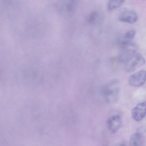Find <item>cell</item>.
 I'll return each mask as SVG.
<instances>
[{
	"instance_id": "obj_10",
	"label": "cell",
	"mask_w": 146,
	"mask_h": 146,
	"mask_svg": "<svg viewBox=\"0 0 146 146\" xmlns=\"http://www.w3.org/2000/svg\"><path fill=\"white\" fill-rule=\"evenodd\" d=\"M135 31L134 30H131L127 31L125 35V37L128 40L132 39L135 34Z\"/></svg>"
},
{
	"instance_id": "obj_7",
	"label": "cell",
	"mask_w": 146,
	"mask_h": 146,
	"mask_svg": "<svg viewBox=\"0 0 146 146\" xmlns=\"http://www.w3.org/2000/svg\"><path fill=\"white\" fill-rule=\"evenodd\" d=\"M144 139L141 133L138 132L133 134L130 139V144L131 146H142L144 144Z\"/></svg>"
},
{
	"instance_id": "obj_2",
	"label": "cell",
	"mask_w": 146,
	"mask_h": 146,
	"mask_svg": "<svg viewBox=\"0 0 146 146\" xmlns=\"http://www.w3.org/2000/svg\"><path fill=\"white\" fill-rule=\"evenodd\" d=\"M146 115V102L139 103L132 109L131 115L135 121L142 120Z\"/></svg>"
},
{
	"instance_id": "obj_3",
	"label": "cell",
	"mask_w": 146,
	"mask_h": 146,
	"mask_svg": "<svg viewBox=\"0 0 146 146\" xmlns=\"http://www.w3.org/2000/svg\"><path fill=\"white\" fill-rule=\"evenodd\" d=\"M119 20L123 22L133 23L138 19V17L136 13L130 10H126L123 11L119 17Z\"/></svg>"
},
{
	"instance_id": "obj_9",
	"label": "cell",
	"mask_w": 146,
	"mask_h": 146,
	"mask_svg": "<svg viewBox=\"0 0 146 146\" xmlns=\"http://www.w3.org/2000/svg\"><path fill=\"white\" fill-rule=\"evenodd\" d=\"M98 14L96 11H94L90 13L88 15L87 17V20L90 23L94 22L98 18Z\"/></svg>"
},
{
	"instance_id": "obj_4",
	"label": "cell",
	"mask_w": 146,
	"mask_h": 146,
	"mask_svg": "<svg viewBox=\"0 0 146 146\" xmlns=\"http://www.w3.org/2000/svg\"><path fill=\"white\" fill-rule=\"evenodd\" d=\"M121 123L120 116L117 114L111 116L107 121V125L110 131L115 133L119 127Z\"/></svg>"
},
{
	"instance_id": "obj_6",
	"label": "cell",
	"mask_w": 146,
	"mask_h": 146,
	"mask_svg": "<svg viewBox=\"0 0 146 146\" xmlns=\"http://www.w3.org/2000/svg\"><path fill=\"white\" fill-rule=\"evenodd\" d=\"M129 68V70L131 71L143 66L145 63V58L140 54H136Z\"/></svg>"
},
{
	"instance_id": "obj_5",
	"label": "cell",
	"mask_w": 146,
	"mask_h": 146,
	"mask_svg": "<svg viewBox=\"0 0 146 146\" xmlns=\"http://www.w3.org/2000/svg\"><path fill=\"white\" fill-rule=\"evenodd\" d=\"M117 91L116 88L107 86L105 88L103 94L106 101L108 103L113 102L116 98Z\"/></svg>"
},
{
	"instance_id": "obj_1",
	"label": "cell",
	"mask_w": 146,
	"mask_h": 146,
	"mask_svg": "<svg viewBox=\"0 0 146 146\" xmlns=\"http://www.w3.org/2000/svg\"><path fill=\"white\" fill-rule=\"evenodd\" d=\"M146 81V71L141 70L131 75L129 79L130 85L134 87H139L143 85Z\"/></svg>"
},
{
	"instance_id": "obj_8",
	"label": "cell",
	"mask_w": 146,
	"mask_h": 146,
	"mask_svg": "<svg viewBox=\"0 0 146 146\" xmlns=\"http://www.w3.org/2000/svg\"><path fill=\"white\" fill-rule=\"evenodd\" d=\"M125 0H110L108 5L109 11L113 10L119 7Z\"/></svg>"
}]
</instances>
